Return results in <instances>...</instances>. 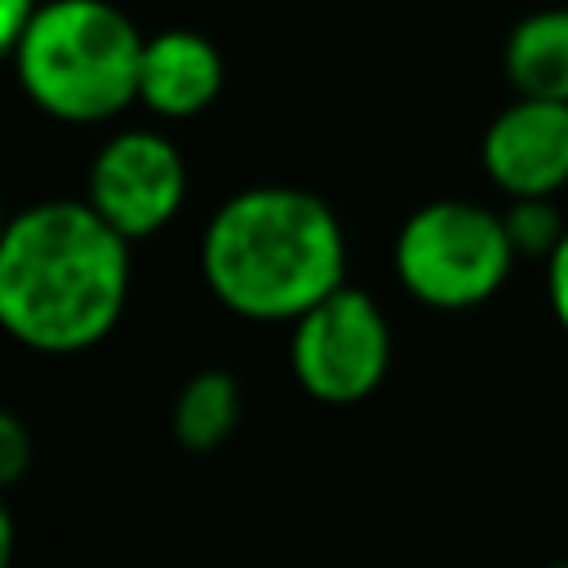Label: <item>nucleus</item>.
<instances>
[{"label":"nucleus","mask_w":568,"mask_h":568,"mask_svg":"<svg viewBox=\"0 0 568 568\" xmlns=\"http://www.w3.org/2000/svg\"><path fill=\"white\" fill-rule=\"evenodd\" d=\"M235 422H240V386L222 368L195 373L173 404V435L195 453L217 448L235 430Z\"/></svg>","instance_id":"nucleus-10"},{"label":"nucleus","mask_w":568,"mask_h":568,"mask_svg":"<svg viewBox=\"0 0 568 568\" xmlns=\"http://www.w3.org/2000/svg\"><path fill=\"white\" fill-rule=\"evenodd\" d=\"M27 470V430L18 417H0V479L13 484Z\"/></svg>","instance_id":"nucleus-12"},{"label":"nucleus","mask_w":568,"mask_h":568,"mask_svg":"<svg viewBox=\"0 0 568 568\" xmlns=\"http://www.w3.org/2000/svg\"><path fill=\"white\" fill-rule=\"evenodd\" d=\"M550 306H555V320L568 328V231L550 253Z\"/></svg>","instance_id":"nucleus-13"},{"label":"nucleus","mask_w":568,"mask_h":568,"mask_svg":"<svg viewBox=\"0 0 568 568\" xmlns=\"http://www.w3.org/2000/svg\"><path fill=\"white\" fill-rule=\"evenodd\" d=\"M209 288L248 320H297L342 288V226L324 200L293 186H253L226 200L204 231Z\"/></svg>","instance_id":"nucleus-2"},{"label":"nucleus","mask_w":568,"mask_h":568,"mask_svg":"<svg viewBox=\"0 0 568 568\" xmlns=\"http://www.w3.org/2000/svg\"><path fill=\"white\" fill-rule=\"evenodd\" d=\"M186 195V169L173 142L160 133H120L111 138L89 169V204L120 235L160 231Z\"/></svg>","instance_id":"nucleus-6"},{"label":"nucleus","mask_w":568,"mask_h":568,"mask_svg":"<svg viewBox=\"0 0 568 568\" xmlns=\"http://www.w3.org/2000/svg\"><path fill=\"white\" fill-rule=\"evenodd\" d=\"M222 89V58L195 31H160L142 44L138 98L160 115H195Z\"/></svg>","instance_id":"nucleus-8"},{"label":"nucleus","mask_w":568,"mask_h":568,"mask_svg":"<svg viewBox=\"0 0 568 568\" xmlns=\"http://www.w3.org/2000/svg\"><path fill=\"white\" fill-rule=\"evenodd\" d=\"M506 231L515 253H555V244L564 240V226L555 217V209L546 204V195H515V209L506 213Z\"/></svg>","instance_id":"nucleus-11"},{"label":"nucleus","mask_w":568,"mask_h":568,"mask_svg":"<svg viewBox=\"0 0 568 568\" xmlns=\"http://www.w3.org/2000/svg\"><path fill=\"white\" fill-rule=\"evenodd\" d=\"M129 235L93 204L22 209L0 240V320L36 351H80L111 333L129 293Z\"/></svg>","instance_id":"nucleus-1"},{"label":"nucleus","mask_w":568,"mask_h":568,"mask_svg":"<svg viewBox=\"0 0 568 568\" xmlns=\"http://www.w3.org/2000/svg\"><path fill=\"white\" fill-rule=\"evenodd\" d=\"M484 169L510 195H550L568 182V102L524 93L484 133Z\"/></svg>","instance_id":"nucleus-7"},{"label":"nucleus","mask_w":568,"mask_h":568,"mask_svg":"<svg viewBox=\"0 0 568 568\" xmlns=\"http://www.w3.org/2000/svg\"><path fill=\"white\" fill-rule=\"evenodd\" d=\"M506 71L519 93L568 102V9L524 18L506 44Z\"/></svg>","instance_id":"nucleus-9"},{"label":"nucleus","mask_w":568,"mask_h":568,"mask_svg":"<svg viewBox=\"0 0 568 568\" xmlns=\"http://www.w3.org/2000/svg\"><path fill=\"white\" fill-rule=\"evenodd\" d=\"M515 262V244L506 217L466 204V200H435L417 209L395 244L399 280L426 306H475L493 297Z\"/></svg>","instance_id":"nucleus-4"},{"label":"nucleus","mask_w":568,"mask_h":568,"mask_svg":"<svg viewBox=\"0 0 568 568\" xmlns=\"http://www.w3.org/2000/svg\"><path fill=\"white\" fill-rule=\"evenodd\" d=\"M390 333L377 302L359 288H333L293 328V373L324 404H355L386 377Z\"/></svg>","instance_id":"nucleus-5"},{"label":"nucleus","mask_w":568,"mask_h":568,"mask_svg":"<svg viewBox=\"0 0 568 568\" xmlns=\"http://www.w3.org/2000/svg\"><path fill=\"white\" fill-rule=\"evenodd\" d=\"M13 62L40 111L93 124L138 98L142 36L106 0H49L18 36Z\"/></svg>","instance_id":"nucleus-3"},{"label":"nucleus","mask_w":568,"mask_h":568,"mask_svg":"<svg viewBox=\"0 0 568 568\" xmlns=\"http://www.w3.org/2000/svg\"><path fill=\"white\" fill-rule=\"evenodd\" d=\"M36 0H0V44L4 49H13L18 44V36L27 31V22L36 18Z\"/></svg>","instance_id":"nucleus-14"}]
</instances>
